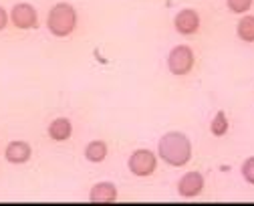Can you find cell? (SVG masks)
<instances>
[{
    "label": "cell",
    "instance_id": "6da1fadb",
    "mask_svg": "<svg viewBox=\"0 0 254 206\" xmlns=\"http://www.w3.org/2000/svg\"><path fill=\"white\" fill-rule=\"evenodd\" d=\"M192 154H194L192 142H190V137L182 131H168L160 137V142H157V156L168 166L182 168L192 160Z\"/></svg>",
    "mask_w": 254,
    "mask_h": 206
},
{
    "label": "cell",
    "instance_id": "7a4b0ae2",
    "mask_svg": "<svg viewBox=\"0 0 254 206\" xmlns=\"http://www.w3.org/2000/svg\"><path fill=\"white\" fill-rule=\"evenodd\" d=\"M77 10L73 4L69 2H59L55 4L51 10H49V16H47V28L53 37H59V39H65L69 34H73V30L77 28Z\"/></svg>",
    "mask_w": 254,
    "mask_h": 206
},
{
    "label": "cell",
    "instance_id": "3957f363",
    "mask_svg": "<svg viewBox=\"0 0 254 206\" xmlns=\"http://www.w3.org/2000/svg\"><path fill=\"white\" fill-rule=\"evenodd\" d=\"M194 63H196L194 49L188 45H178L168 55V69L172 75H178V77L188 75L194 69Z\"/></svg>",
    "mask_w": 254,
    "mask_h": 206
},
{
    "label": "cell",
    "instance_id": "277c9868",
    "mask_svg": "<svg viewBox=\"0 0 254 206\" xmlns=\"http://www.w3.org/2000/svg\"><path fill=\"white\" fill-rule=\"evenodd\" d=\"M129 172L137 178H147L151 176L155 168H157V156L151 152V150H135L131 156H129Z\"/></svg>",
    "mask_w": 254,
    "mask_h": 206
},
{
    "label": "cell",
    "instance_id": "5b68a950",
    "mask_svg": "<svg viewBox=\"0 0 254 206\" xmlns=\"http://www.w3.org/2000/svg\"><path fill=\"white\" fill-rule=\"evenodd\" d=\"M10 22L16 28H20V30H28V28H35L39 24V14H37V10H35L33 4L18 2L10 10Z\"/></svg>",
    "mask_w": 254,
    "mask_h": 206
},
{
    "label": "cell",
    "instance_id": "8992f818",
    "mask_svg": "<svg viewBox=\"0 0 254 206\" xmlns=\"http://www.w3.org/2000/svg\"><path fill=\"white\" fill-rule=\"evenodd\" d=\"M204 190V176L200 172H188L178 182V194L182 198H196Z\"/></svg>",
    "mask_w": 254,
    "mask_h": 206
},
{
    "label": "cell",
    "instance_id": "52a82bcc",
    "mask_svg": "<svg viewBox=\"0 0 254 206\" xmlns=\"http://www.w3.org/2000/svg\"><path fill=\"white\" fill-rule=\"evenodd\" d=\"M174 26L180 34L184 37H190V34H196L200 28V14L194 8H184L176 14L174 18Z\"/></svg>",
    "mask_w": 254,
    "mask_h": 206
},
{
    "label": "cell",
    "instance_id": "ba28073f",
    "mask_svg": "<svg viewBox=\"0 0 254 206\" xmlns=\"http://www.w3.org/2000/svg\"><path fill=\"white\" fill-rule=\"evenodd\" d=\"M33 156V146L28 142H22V140H14L6 146L4 150V158L8 164H14V166H20V164H26Z\"/></svg>",
    "mask_w": 254,
    "mask_h": 206
},
{
    "label": "cell",
    "instance_id": "9c48e42d",
    "mask_svg": "<svg viewBox=\"0 0 254 206\" xmlns=\"http://www.w3.org/2000/svg\"><path fill=\"white\" fill-rule=\"evenodd\" d=\"M89 200L93 204H113L117 202V188L111 182H99L91 188Z\"/></svg>",
    "mask_w": 254,
    "mask_h": 206
},
{
    "label": "cell",
    "instance_id": "30bf717a",
    "mask_svg": "<svg viewBox=\"0 0 254 206\" xmlns=\"http://www.w3.org/2000/svg\"><path fill=\"white\" fill-rule=\"evenodd\" d=\"M73 135V123L67 117H55L49 123V137L55 142H67Z\"/></svg>",
    "mask_w": 254,
    "mask_h": 206
},
{
    "label": "cell",
    "instance_id": "8fae6325",
    "mask_svg": "<svg viewBox=\"0 0 254 206\" xmlns=\"http://www.w3.org/2000/svg\"><path fill=\"white\" fill-rule=\"evenodd\" d=\"M107 154H109V148H107V144L101 142V140H93V142H89V144L85 146V158H87L91 164L103 162V160L107 158Z\"/></svg>",
    "mask_w": 254,
    "mask_h": 206
},
{
    "label": "cell",
    "instance_id": "7c38bea8",
    "mask_svg": "<svg viewBox=\"0 0 254 206\" xmlns=\"http://www.w3.org/2000/svg\"><path fill=\"white\" fill-rule=\"evenodd\" d=\"M236 34L244 43H254V16H242L236 24Z\"/></svg>",
    "mask_w": 254,
    "mask_h": 206
},
{
    "label": "cell",
    "instance_id": "4fadbf2b",
    "mask_svg": "<svg viewBox=\"0 0 254 206\" xmlns=\"http://www.w3.org/2000/svg\"><path fill=\"white\" fill-rule=\"evenodd\" d=\"M228 117H226V111H218L216 115H214V119H212V123H210V131H212V135H216V137H222V135H226L228 133Z\"/></svg>",
    "mask_w": 254,
    "mask_h": 206
},
{
    "label": "cell",
    "instance_id": "5bb4252c",
    "mask_svg": "<svg viewBox=\"0 0 254 206\" xmlns=\"http://www.w3.org/2000/svg\"><path fill=\"white\" fill-rule=\"evenodd\" d=\"M252 2L254 0H226V6L234 14H244V12H248L252 8Z\"/></svg>",
    "mask_w": 254,
    "mask_h": 206
},
{
    "label": "cell",
    "instance_id": "9a60e30c",
    "mask_svg": "<svg viewBox=\"0 0 254 206\" xmlns=\"http://www.w3.org/2000/svg\"><path fill=\"white\" fill-rule=\"evenodd\" d=\"M240 172H242V178H244L248 184L254 186V156H252V158H246V160L242 162Z\"/></svg>",
    "mask_w": 254,
    "mask_h": 206
},
{
    "label": "cell",
    "instance_id": "2e32d148",
    "mask_svg": "<svg viewBox=\"0 0 254 206\" xmlns=\"http://www.w3.org/2000/svg\"><path fill=\"white\" fill-rule=\"evenodd\" d=\"M8 20H10V14H8L2 6H0V30H4V28H6Z\"/></svg>",
    "mask_w": 254,
    "mask_h": 206
}]
</instances>
